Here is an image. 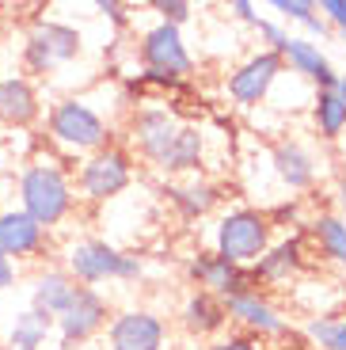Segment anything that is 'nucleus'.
<instances>
[{
    "mask_svg": "<svg viewBox=\"0 0 346 350\" xmlns=\"http://www.w3.org/2000/svg\"><path fill=\"white\" fill-rule=\"evenodd\" d=\"M50 137L72 152H99L107 149V122L80 99H61L50 111Z\"/></svg>",
    "mask_w": 346,
    "mask_h": 350,
    "instance_id": "39448f33",
    "label": "nucleus"
},
{
    "mask_svg": "<svg viewBox=\"0 0 346 350\" xmlns=\"http://www.w3.org/2000/svg\"><path fill=\"white\" fill-rule=\"evenodd\" d=\"M282 69H286V65H282V53L259 50L255 57H248V62L228 77V96H232L236 103H243V107L263 103L267 92L274 88V80L282 77Z\"/></svg>",
    "mask_w": 346,
    "mask_h": 350,
    "instance_id": "1a4fd4ad",
    "label": "nucleus"
},
{
    "mask_svg": "<svg viewBox=\"0 0 346 350\" xmlns=\"http://www.w3.org/2000/svg\"><path fill=\"white\" fill-rule=\"evenodd\" d=\"M316 12H323V23H335L343 27V35H346V0H323V4H316Z\"/></svg>",
    "mask_w": 346,
    "mask_h": 350,
    "instance_id": "cd10ccee",
    "label": "nucleus"
},
{
    "mask_svg": "<svg viewBox=\"0 0 346 350\" xmlns=\"http://www.w3.org/2000/svg\"><path fill=\"white\" fill-rule=\"evenodd\" d=\"M168 327L160 316L145 312V308H133V312H122L111 320V332L107 342L111 350H164Z\"/></svg>",
    "mask_w": 346,
    "mask_h": 350,
    "instance_id": "9b49d317",
    "label": "nucleus"
},
{
    "mask_svg": "<svg viewBox=\"0 0 346 350\" xmlns=\"http://www.w3.org/2000/svg\"><path fill=\"white\" fill-rule=\"evenodd\" d=\"M312 122H316L320 137H328V141H335L338 133L346 130V103L338 99L335 88L316 96V103H312Z\"/></svg>",
    "mask_w": 346,
    "mask_h": 350,
    "instance_id": "4be33fe9",
    "label": "nucleus"
},
{
    "mask_svg": "<svg viewBox=\"0 0 346 350\" xmlns=\"http://www.w3.org/2000/svg\"><path fill=\"white\" fill-rule=\"evenodd\" d=\"M99 12H103L107 19H114V23H126V4H118V0H103V4H99Z\"/></svg>",
    "mask_w": 346,
    "mask_h": 350,
    "instance_id": "2f4dec72",
    "label": "nucleus"
},
{
    "mask_svg": "<svg viewBox=\"0 0 346 350\" xmlns=\"http://www.w3.org/2000/svg\"><path fill=\"white\" fill-rule=\"evenodd\" d=\"M57 327V320L46 312H38V308H27V312L16 316V324H12L8 332V347H23V350H38L46 342V335Z\"/></svg>",
    "mask_w": 346,
    "mask_h": 350,
    "instance_id": "aec40b11",
    "label": "nucleus"
},
{
    "mask_svg": "<svg viewBox=\"0 0 346 350\" xmlns=\"http://www.w3.org/2000/svg\"><path fill=\"white\" fill-rule=\"evenodd\" d=\"M255 27H259V35H263V38H267V42H270V50H274V53H282V46L289 42V35H286V31H282V27H278V23H263V19H259V23H255Z\"/></svg>",
    "mask_w": 346,
    "mask_h": 350,
    "instance_id": "c85d7f7f",
    "label": "nucleus"
},
{
    "mask_svg": "<svg viewBox=\"0 0 346 350\" xmlns=\"http://www.w3.org/2000/svg\"><path fill=\"white\" fill-rule=\"evenodd\" d=\"M335 92H338V99L346 103V77H338V84H335Z\"/></svg>",
    "mask_w": 346,
    "mask_h": 350,
    "instance_id": "72a5a7b5",
    "label": "nucleus"
},
{
    "mask_svg": "<svg viewBox=\"0 0 346 350\" xmlns=\"http://www.w3.org/2000/svg\"><path fill=\"white\" fill-rule=\"evenodd\" d=\"M80 53V31L57 19H42L23 42V65L27 72H53L61 65H69Z\"/></svg>",
    "mask_w": 346,
    "mask_h": 350,
    "instance_id": "423d86ee",
    "label": "nucleus"
},
{
    "mask_svg": "<svg viewBox=\"0 0 346 350\" xmlns=\"http://www.w3.org/2000/svg\"><path fill=\"white\" fill-rule=\"evenodd\" d=\"M4 350H23V347H4ZM38 350H42V347H38Z\"/></svg>",
    "mask_w": 346,
    "mask_h": 350,
    "instance_id": "c9c22d12",
    "label": "nucleus"
},
{
    "mask_svg": "<svg viewBox=\"0 0 346 350\" xmlns=\"http://www.w3.org/2000/svg\"><path fill=\"white\" fill-rule=\"evenodd\" d=\"M343 210H346V187H343Z\"/></svg>",
    "mask_w": 346,
    "mask_h": 350,
    "instance_id": "f704fd0d",
    "label": "nucleus"
},
{
    "mask_svg": "<svg viewBox=\"0 0 346 350\" xmlns=\"http://www.w3.org/2000/svg\"><path fill=\"white\" fill-rule=\"evenodd\" d=\"M130 179H133L130 157L122 149H111V145L92 152V157L84 160V167H80V191L92 202H107V198H114V194H122L130 187Z\"/></svg>",
    "mask_w": 346,
    "mask_h": 350,
    "instance_id": "6e6552de",
    "label": "nucleus"
},
{
    "mask_svg": "<svg viewBox=\"0 0 346 350\" xmlns=\"http://www.w3.org/2000/svg\"><path fill=\"white\" fill-rule=\"evenodd\" d=\"M232 12H236V19H243V23H259V16H255V4H248V0H236Z\"/></svg>",
    "mask_w": 346,
    "mask_h": 350,
    "instance_id": "473e14b6",
    "label": "nucleus"
},
{
    "mask_svg": "<svg viewBox=\"0 0 346 350\" xmlns=\"http://www.w3.org/2000/svg\"><path fill=\"white\" fill-rule=\"evenodd\" d=\"M312 232L320 240V252L328 255L331 262L346 267V221L343 217H316Z\"/></svg>",
    "mask_w": 346,
    "mask_h": 350,
    "instance_id": "b1692460",
    "label": "nucleus"
},
{
    "mask_svg": "<svg viewBox=\"0 0 346 350\" xmlns=\"http://www.w3.org/2000/svg\"><path fill=\"white\" fill-rule=\"evenodd\" d=\"M38 118V92L27 77H0V122L31 126Z\"/></svg>",
    "mask_w": 346,
    "mask_h": 350,
    "instance_id": "dca6fc26",
    "label": "nucleus"
},
{
    "mask_svg": "<svg viewBox=\"0 0 346 350\" xmlns=\"http://www.w3.org/2000/svg\"><path fill=\"white\" fill-rule=\"evenodd\" d=\"M282 65H289V69L301 72V77L312 80V84H320V92H331V88L338 84V72L331 69V62L320 53V46L308 42V38L289 35V42L282 46Z\"/></svg>",
    "mask_w": 346,
    "mask_h": 350,
    "instance_id": "4468645a",
    "label": "nucleus"
},
{
    "mask_svg": "<svg viewBox=\"0 0 346 350\" xmlns=\"http://www.w3.org/2000/svg\"><path fill=\"white\" fill-rule=\"evenodd\" d=\"M65 274L80 286H92L107 278H137L141 274V259L137 255H126L118 252L114 244L107 240H80V244L69 247L65 255Z\"/></svg>",
    "mask_w": 346,
    "mask_h": 350,
    "instance_id": "20e7f679",
    "label": "nucleus"
},
{
    "mask_svg": "<svg viewBox=\"0 0 346 350\" xmlns=\"http://www.w3.org/2000/svg\"><path fill=\"white\" fill-rule=\"evenodd\" d=\"M103 324H107V301H103V293L92 289V286H80L77 297L69 301V308L57 316V332H61V342H65V347L88 342Z\"/></svg>",
    "mask_w": 346,
    "mask_h": 350,
    "instance_id": "9d476101",
    "label": "nucleus"
},
{
    "mask_svg": "<svg viewBox=\"0 0 346 350\" xmlns=\"http://www.w3.org/2000/svg\"><path fill=\"white\" fill-rule=\"evenodd\" d=\"M191 278L202 286V293H213L221 301L232 297V293H248V286H251V274L232 267L228 259H221L217 252L191 259Z\"/></svg>",
    "mask_w": 346,
    "mask_h": 350,
    "instance_id": "ddd939ff",
    "label": "nucleus"
},
{
    "mask_svg": "<svg viewBox=\"0 0 346 350\" xmlns=\"http://www.w3.org/2000/svg\"><path fill=\"white\" fill-rule=\"evenodd\" d=\"M270 247V217L251 206L225 213L217 225V255L228 259L232 267H255Z\"/></svg>",
    "mask_w": 346,
    "mask_h": 350,
    "instance_id": "7ed1b4c3",
    "label": "nucleus"
},
{
    "mask_svg": "<svg viewBox=\"0 0 346 350\" xmlns=\"http://www.w3.org/2000/svg\"><path fill=\"white\" fill-rule=\"evenodd\" d=\"M297 262H301V244L297 240H286V244L278 247H267V255H263L259 262H255V271H251V278L255 282H278L286 278L289 271H297Z\"/></svg>",
    "mask_w": 346,
    "mask_h": 350,
    "instance_id": "412c9836",
    "label": "nucleus"
},
{
    "mask_svg": "<svg viewBox=\"0 0 346 350\" xmlns=\"http://www.w3.org/2000/svg\"><path fill=\"white\" fill-rule=\"evenodd\" d=\"M225 312H228V320H236V324L251 327V332H259V335H282L286 332V320H282L259 293H251V289L248 293L225 297Z\"/></svg>",
    "mask_w": 346,
    "mask_h": 350,
    "instance_id": "2eb2a0df",
    "label": "nucleus"
},
{
    "mask_svg": "<svg viewBox=\"0 0 346 350\" xmlns=\"http://www.w3.org/2000/svg\"><path fill=\"white\" fill-rule=\"evenodd\" d=\"M274 12H282L286 19H297V23H304V27L316 19V4H312V0H274Z\"/></svg>",
    "mask_w": 346,
    "mask_h": 350,
    "instance_id": "a878e982",
    "label": "nucleus"
},
{
    "mask_svg": "<svg viewBox=\"0 0 346 350\" xmlns=\"http://www.w3.org/2000/svg\"><path fill=\"white\" fill-rule=\"evenodd\" d=\"M168 198L179 206L183 217H202L213 210L217 202V187L213 183H191V187H168Z\"/></svg>",
    "mask_w": 346,
    "mask_h": 350,
    "instance_id": "5701e85b",
    "label": "nucleus"
},
{
    "mask_svg": "<svg viewBox=\"0 0 346 350\" xmlns=\"http://www.w3.org/2000/svg\"><path fill=\"white\" fill-rule=\"evenodd\" d=\"M0 16H4V4H0Z\"/></svg>",
    "mask_w": 346,
    "mask_h": 350,
    "instance_id": "e433bc0d",
    "label": "nucleus"
},
{
    "mask_svg": "<svg viewBox=\"0 0 346 350\" xmlns=\"http://www.w3.org/2000/svg\"><path fill=\"white\" fill-rule=\"evenodd\" d=\"M133 141L145 160H152L160 172H194L202 164V133L194 126H183L172 111L148 107L133 118Z\"/></svg>",
    "mask_w": 346,
    "mask_h": 350,
    "instance_id": "f257e3e1",
    "label": "nucleus"
},
{
    "mask_svg": "<svg viewBox=\"0 0 346 350\" xmlns=\"http://www.w3.org/2000/svg\"><path fill=\"white\" fill-rule=\"evenodd\" d=\"M274 172L289 191H304V187H312V179H316V164H312L308 149L297 145V141L274 149Z\"/></svg>",
    "mask_w": 346,
    "mask_h": 350,
    "instance_id": "a211bd4d",
    "label": "nucleus"
},
{
    "mask_svg": "<svg viewBox=\"0 0 346 350\" xmlns=\"http://www.w3.org/2000/svg\"><path fill=\"white\" fill-rule=\"evenodd\" d=\"M225 320H228L225 301L213 297V293H202V289H198V293L183 305V324H187V332H194V335L221 332V327H225Z\"/></svg>",
    "mask_w": 346,
    "mask_h": 350,
    "instance_id": "6ab92c4d",
    "label": "nucleus"
},
{
    "mask_svg": "<svg viewBox=\"0 0 346 350\" xmlns=\"http://www.w3.org/2000/svg\"><path fill=\"white\" fill-rule=\"evenodd\" d=\"M46 247V228L23 210H0V255L12 262L35 259Z\"/></svg>",
    "mask_w": 346,
    "mask_h": 350,
    "instance_id": "f8f14e48",
    "label": "nucleus"
},
{
    "mask_svg": "<svg viewBox=\"0 0 346 350\" xmlns=\"http://www.w3.org/2000/svg\"><path fill=\"white\" fill-rule=\"evenodd\" d=\"M308 332L323 350H346V320H316Z\"/></svg>",
    "mask_w": 346,
    "mask_h": 350,
    "instance_id": "393cba45",
    "label": "nucleus"
},
{
    "mask_svg": "<svg viewBox=\"0 0 346 350\" xmlns=\"http://www.w3.org/2000/svg\"><path fill=\"white\" fill-rule=\"evenodd\" d=\"M77 289L80 286L65 271H42L35 278V289H31V308H38V312L57 320V316L69 308V301L77 297Z\"/></svg>",
    "mask_w": 346,
    "mask_h": 350,
    "instance_id": "f3484780",
    "label": "nucleus"
},
{
    "mask_svg": "<svg viewBox=\"0 0 346 350\" xmlns=\"http://www.w3.org/2000/svg\"><path fill=\"white\" fill-rule=\"evenodd\" d=\"M141 62L148 69V80H156V84L183 80V77H191V69H194L191 50L183 42L179 27H168V23H156L145 35V42H141Z\"/></svg>",
    "mask_w": 346,
    "mask_h": 350,
    "instance_id": "0eeeda50",
    "label": "nucleus"
},
{
    "mask_svg": "<svg viewBox=\"0 0 346 350\" xmlns=\"http://www.w3.org/2000/svg\"><path fill=\"white\" fill-rule=\"evenodd\" d=\"M72 202H77L72 183L57 164L38 160V164L23 167V175H19V210H23L27 217H35L46 232L69 217Z\"/></svg>",
    "mask_w": 346,
    "mask_h": 350,
    "instance_id": "f03ea898",
    "label": "nucleus"
},
{
    "mask_svg": "<svg viewBox=\"0 0 346 350\" xmlns=\"http://www.w3.org/2000/svg\"><path fill=\"white\" fill-rule=\"evenodd\" d=\"M209 350H263V347L251 342V339H243V335H228V339H217Z\"/></svg>",
    "mask_w": 346,
    "mask_h": 350,
    "instance_id": "c756f323",
    "label": "nucleus"
},
{
    "mask_svg": "<svg viewBox=\"0 0 346 350\" xmlns=\"http://www.w3.org/2000/svg\"><path fill=\"white\" fill-rule=\"evenodd\" d=\"M156 12L164 16L168 27H183L191 19V4H187V0H156Z\"/></svg>",
    "mask_w": 346,
    "mask_h": 350,
    "instance_id": "bb28decb",
    "label": "nucleus"
},
{
    "mask_svg": "<svg viewBox=\"0 0 346 350\" xmlns=\"http://www.w3.org/2000/svg\"><path fill=\"white\" fill-rule=\"evenodd\" d=\"M12 286H16V262L0 255V293H8Z\"/></svg>",
    "mask_w": 346,
    "mask_h": 350,
    "instance_id": "7c9ffc66",
    "label": "nucleus"
}]
</instances>
